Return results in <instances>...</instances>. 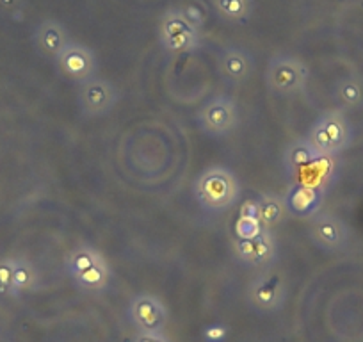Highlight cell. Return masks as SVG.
Here are the masks:
<instances>
[{"instance_id": "7a4b0ae2", "label": "cell", "mask_w": 363, "mask_h": 342, "mask_svg": "<svg viewBox=\"0 0 363 342\" xmlns=\"http://www.w3.org/2000/svg\"><path fill=\"white\" fill-rule=\"evenodd\" d=\"M306 139L317 153L335 157L351 145V125L340 111H328L312 125Z\"/></svg>"}, {"instance_id": "3957f363", "label": "cell", "mask_w": 363, "mask_h": 342, "mask_svg": "<svg viewBox=\"0 0 363 342\" xmlns=\"http://www.w3.org/2000/svg\"><path fill=\"white\" fill-rule=\"evenodd\" d=\"M310 70L301 59L292 55H277L269 62L265 84L277 95H296L306 88Z\"/></svg>"}, {"instance_id": "484cf974", "label": "cell", "mask_w": 363, "mask_h": 342, "mask_svg": "<svg viewBox=\"0 0 363 342\" xmlns=\"http://www.w3.org/2000/svg\"><path fill=\"white\" fill-rule=\"evenodd\" d=\"M132 342H171V338L166 337L164 331L162 333H141V331H138Z\"/></svg>"}, {"instance_id": "30bf717a", "label": "cell", "mask_w": 363, "mask_h": 342, "mask_svg": "<svg viewBox=\"0 0 363 342\" xmlns=\"http://www.w3.org/2000/svg\"><path fill=\"white\" fill-rule=\"evenodd\" d=\"M235 257L239 263L250 267H269L277 259V239L271 230L264 228L260 236L246 241H235Z\"/></svg>"}, {"instance_id": "277c9868", "label": "cell", "mask_w": 363, "mask_h": 342, "mask_svg": "<svg viewBox=\"0 0 363 342\" xmlns=\"http://www.w3.org/2000/svg\"><path fill=\"white\" fill-rule=\"evenodd\" d=\"M159 40L164 50L173 52V54H186V52L200 48L201 34L184 18L180 9L174 8L167 9L160 20Z\"/></svg>"}, {"instance_id": "cb8c5ba5", "label": "cell", "mask_w": 363, "mask_h": 342, "mask_svg": "<svg viewBox=\"0 0 363 342\" xmlns=\"http://www.w3.org/2000/svg\"><path fill=\"white\" fill-rule=\"evenodd\" d=\"M178 9H180L184 18H186L194 29L201 31V27L205 26V20H207V11L203 9V6L196 4V2H189V4H184Z\"/></svg>"}, {"instance_id": "2e32d148", "label": "cell", "mask_w": 363, "mask_h": 342, "mask_svg": "<svg viewBox=\"0 0 363 342\" xmlns=\"http://www.w3.org/2000/svg\"><path fill=\"white\" fill-rule=\"evenodd\" d=\"M111 267L107 264L106 259L99 260L96 264L86 270L84 273H80L79 277L73 278V282L77 284V287L82 289L84 292H93V294H99L104 292L111 285Z\"/></svg>"}, {"instance_id": "7c38bea8", "label": "cell", "mask_w": 363, "mask_h": 342, "mask_svg": "<svg viewBox=\"0 0 363 342\" xmlns=\"http://www.w3.org/2000/svg\"><path fill=\"white\" fill-rule=\"evenodd\" d=\"M324 194L326 191L323 187L294 184L284 197L287 214L296 216V218H313L315 214H319L320 207H323Z\"/></svg>"}, {"instance_id": "9c48e42d", "label": "cell", "mask_w": 363, "mask_h": 342, "mask_svg": "<svg viewBox=\"0 0 363 342\" xmlns=\"http://www.w3.org/2000/svg\"><path fill=\"white\" fill-rule=\"evenodd\" d=\"M55 65L66 79L75 80V82H86L93 79L99 68L95 52L82 43H69L59 55Z\"/></svg>"}, {"instance_id": "8fae6325", "label": "cell", "mask_w": 363, "mask_h": 342, "mask_svg": "<svg viewBox=\"0 0 363 342\" xmlns=\"http://www.w3.org/2000/svg\"><path fill=\"white\" fill-rule=\"evenodd\" d=\"M310 237L319 248L326 251H338L349 241L347 225L333 214H315L310 221Z\"/></svg>"}, {"instance_id": "d4e9b609", "label": "cell", "mask_w": 363, "mask_h": 342, "mask_svg": "<svg viewBox=\"0 0 363 342\" xmlns=\"http://www.w3.org/2000/svg\"><path fill=\"white\" fill-rule=\"evenodd\" d=\"M23 8H26V0H0V15L9 16V18L22 15Z\"/></svg>"}, {"instance_id": "4316f807", "label": "cell", "mask_w": 363, "mask_h": 342, "mask_svg": "<svg viewBox=\"0 0 363 342\" xmlns=\"http://www.w3.org/2000/svg\"><path fill=\"white\" fill-rule=\"evenodd\" d=\"M240 218H253L258 219V207L257 200H247L240 205Z\"/></svg>"}, {"instance_id": "9a60e30c", "label": "cell", "mask_w": 363, "mask_h": 342, "mask_svg": "<svg viewBox=\"0 0 363 342\" xmlns=\"http://www.w3.org/2000/svg\"><path fill=\"white\" fill-rule=\"evenodd\" d=\"M317 155H320V153L315 152V148L310 145L308 139H296V141H292L291 145L287 146V150H285L284 166L285 170H287L289 175H291L292 179H296V177L301 175L303 171L317 159Z\"/></svg>"}, {"instance_id": "6da1fadb", "label": "cell", "mask_w": 363, "mask_h": 342, "mask_svg": "<svg viewBox=\"0 0 363 342\" xmlns=\"http://www.w3.org/2000/svg\"><path fill=\"white\" fill-rule=\"evenodd\" d=\"M194 197L207 212H225L239 202V179L228 167L211 166L194 180Z\"/></svg>"}, {"instance_id": "5bb4252c", "label": "cell", "mask_w": 363, "mask_h": 342, "mask_svg": "<svg viewBox=\"0 0 363 342\" xmlns=\"http://www.w3.org/2000/svg\"><path fill=\"white\" fill-rule=\"evenodd\" d=\"M218 68L225 82L232 84V86H239V84L246 82L251 77V73H253V55L239 47L226 48L219 55Z\"/></svg>"}, {"instance_id": "83f0119b", "label": "cell", "mask_w": 363, "mask_h": 342, "mask_svg": "<svg viewBox=\"0 0 363 342\" xmlns=\"http://www.w3.org/2000/svg\"><path fill=\"white\" fill-rule=\"evenodd\" d=\"M205 335H207L208 342H221L225 338L226 330L223 326H208Z\"/></svg>"}, {"instance_id": "d6986e66", "label": "cell", "mask_w": 363, "mask_h": 342, "mask_svg": "<svg viewBox=\"0 0 363 342\" xmlns=\"http://www.w3.org/2000/svg\"><path fill=\"white\" fill-rule=\"evenodd\" d=\"M216 13L230 23H244L253 15V0H212Z\"/></svg>"}, {"instance_id": "8992f818", "label": "cell", "mask_w": 363, "mask_h": 342, "mask_svg": "<svg viewBox=\"0 0 363 342\" xmlns=\"http://www.w3.org/2000/svg\"><path fill=\"white\" fill-rule=\"evenodd\" d=\"M127 316L132 326L141 333H162L169 321L166 305L157 296L141 292L128 303Z\"/></svg>"}, {"instance_id": "7402d4cb", "label": "cell", "mask_w": 363, "mask_h": 342, "mask_svg": "<svg viewBox=\"0 0 363 342\" xmlns=\"http://www.w3.org/2000/svg\"><path fill=\"white\" fill-rule=\"evenodd\" d=\"M264 232V226L260 225L258 219L253 218H237L235 221V237L240 241L253 239V237L260 236Z\"/></svg>"}, {"instance_id": "ac0fdd59", "label": "cell", "mask_w": 363, "mask_h": 342, "mask_svg": "<svg viewBox=\"0 0 363 342\" xmlns=\"http://www.w3.org/2000/svg\"><path fill=\"white\" fill-rule=\"evenodd\" d=\"M102 259L104 255L99 250H95L93 246H87V244H80L75 250L69 251L68 257H66L65 267L69 277L75 278Z\"/></svg>"}, {"instance_id": "e0dca14e", "label": "cell", "mask_w": 363, "mask_h": 342, "mask_svg": "<svg viewBox=\"0 0 363 342\" xmlns=\"http://www.w3.org/2000/svg\"><path fill=\"white\" fill-rule=\"evenodd\" d=\"M257 207L258 221L264 228H271V226L278 225L287 214L284 197H278V194H262V197L257 198Z\"/></svg>"}, {"instance_id": "ba28073f", "label": "cell", "mask_w": 363, "mask_h": 342, "mask_svg": "<svg viewBox=\"0 0 363 342\" xmlns=\"http://www.w3.org/2000/svg\"><path fill=\"white\" fill-rule=\"evenodd\" d=\"M77 99H79L80 111L86 116L96 118L109 114L118 104L120 95H118L116 88H114V84H111L109 80L93 77V79L86 80V82H80Z\"/></svg>"}, {"instance_id": "603a6c76", "label": "cell", "mask_w": 363, "mask_h": 342, "mask_svg": "<svg viewBox=\"0 0 363 342\" xmlns=\"http://www.w3.org/2000/svg\"><path fill=\"white\" fill-rule=\"evenodd\" d=\"M15 259H0V296H13Z\"/></svg>"}, {"instance_id": "4fadbf2b", "label": "cell", "mask_w": 363, "mask_h": 342, "mask_svg": "<svg viewBox=\"0 0 363 342\" xmlns=\"http://www.w3.org/2000/svg\"><path fill=\"white\" fill-rule=\"evenodd\" d=\"M33 40L38 54L43 55L48 61H57L62 50L69 45L66 27L61 22H57V20H45V22H41L36 27V31H34Z\"/></svg>"}, {"instance_id": "ffe728a7", "label": "cell", "mask_w": 363, "mask_h": 342, "mask_svg": "<svg viewBox=\"0 0 363 342\" xmlns=\"http://www.w3.org/2000/svg\"><path fill=\"white\" fill-rule=\"evenodd\" d=\"M38 287V271L27 259H15V275H13V296L27 294Z\"/></svg>"}, {"instance_id": "52a82bcc", "label": "cell", "mask_w": 363, "mask_h": 342, "mask_svg": "<svg viewBox=\"0 0 363 342\" xmlns=\"http://www.w3.org/2000/svg\"><path fill=\"white\" fill-rule=\"evenodd\" d=\"M239 123V109L230 96H216L198 113V125L211 138L232 134Z\"/></svg>"}, {"instance_id": "5b68a950", "label": "cell", "mask_w": 363, "mask_h": 342, "mask_svg": "<svg viewBox=\"0 0 363 342\" xmlns=\"http://www.w3.org/2000/svg\"><path fill=\"white\" fill-rule=\"evenodd\" d=\"M247 303L260 314H274L284 309L287 285L284 277L274 271H264L247 285Z\"/></svg>"}, {"instance_id": "44dd1931", "label": "cell", "mask_w": 363, "mask_h": 342, "mask_svg": "<svg viewBox=\"0 0 363 342\" xmlns=\"http://www.w3.org/2000/svg\"><path fill=\"white\" fill-rule=\"evenodd\" d=\"M337 99L342 106L345 107H356L363 102V86L358 79L340 80L337 84Z\"/></svg>"}]
</instances>
